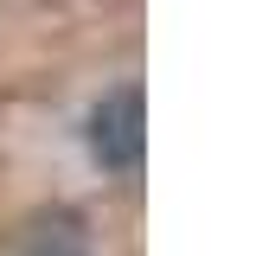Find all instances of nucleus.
<instances>
[{"mask_svg": "<svg viewBox=\"0 0 256 256\" xmlns=\"http://www.w3.org/2000/svg\"><path fill=\"white\" fill-rule=\"evenodd\" d=\"M84 148L102 173H141V160H148V96L141 84H116V90H102L90 102V116H84Z\"/></svg>", "mask_w": 256, "mask_h": 256, "instance_id": "obj_1", "label": "nucleus"}, {"mask_svg": "<svg viewBox=\"0 0 256 256\" xmlns=\"http://www.w3.org/2000/svg\"><path fill=\"white\" fill-rule=\"evenodd\" d=\"M20 256H96L90 250V224L84 212H70V205H52V212H38L26 230V244Z\"/></svg>", "mask_w": 256, "mask_h": 256, "instance_id": "obj_2", "label": "nucleus"}]
</instances>
